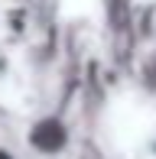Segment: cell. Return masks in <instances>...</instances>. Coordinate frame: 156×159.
Wrapping results in <instances>:
<instances>
[{"mask_svg": "<svg viewBox=\"0 0 156 159\" xmlns=\"http://www.w3.org/2000/svg\"><path fill=\"white\" fill-rule=\"evenodd\" d=\"M26 143L42 156H55L68 146V127L59 117H39L26 133Z\"/></svg>", "mask_w": 156, "mask_h": 159, "instance_id": "1", "label": "cell"}]
</instances>
